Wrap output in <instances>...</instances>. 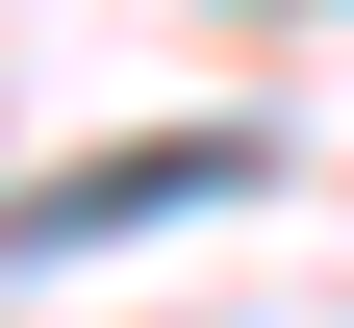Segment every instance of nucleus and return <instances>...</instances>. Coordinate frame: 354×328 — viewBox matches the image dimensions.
Wrapping results in <instances>:
<instances>
[{
	"label": "nucleus",
	"mask_w": 354,
	"mask_h": 328,
	"mask_svg": "<svg viewBox=\"0 0 354 328\" xmlns=\"http://www.w3.org/2000/svg\"><path fill=\"white\" fill-rule=\"evenodd\" d=\"M228 126H203V152H102V177H51V202H0V253H102V227H177V202H228Z\"/></svg>",
	"instance_id": "nucleus-1"
}]
</instances>
